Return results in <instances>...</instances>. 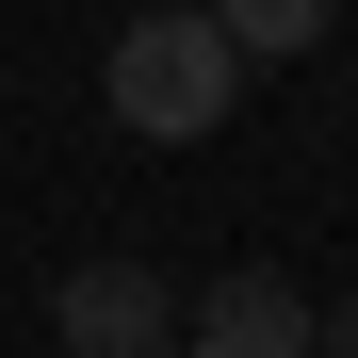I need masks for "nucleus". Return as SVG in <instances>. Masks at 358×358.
<instances>
[{"mask_svg": "<svg viewBox=\"0 0 358 358\" xmlns=\"http://www.w3.org/2000/svg\"><path fill=\"white\" fill-rule=\"evenodd\" d=\"M98 98H114L131 147H196V131H228V98H245V49L212 33V0H147V17L114 33Z\"/></svg>", "mask_w": 358, "mask_h": 358, "instance_id": "obj_1", "label": "nucleus"}, {"mask_svg": "<svg viewBox=\"0 0 358 358\" xmlns=\"http://www.w3.org/2000/svg\"><path fill=\"white\" fill-rule=\"evenodd\" d=\"M49 326H66V358H163L179 342V293L147 261H66L49 277Z\"/></svg>", "mask_w": 358, "mask_h": 358, "instance_id": "obj_2", "label": "nucleus"}, {"mask_svg": "<svg viewBox=\"0 0 358 358\" xmlns=\"http://www.w3.org/2000/svg\"><path fill=\"white\" fill-rule=\"evenodd\" d=\"M310 326H326V310H310L277 261H228L196 310H179V358H310Z\"/></svg>", "mask_w": 358, "mask_h": 358, "instance_id": "obj_3", "label": "nucleus"}, {"mask_svg": "<svg viewBox=\"0 0 358 358\" xmlns=\"http://www.w3.org/2000/svg\"><path fill=\"white\" fill-rule=\"evenodd\" d=\"M326 17H342V0H212V33L245 49V66H293V49H326Z\"/></svg>", "mask_w": 358, "mask_h": 358, "instance_id": "obj_4", "label": "nucleus"}, {"mask_svg": "<svg viewBox=\"0 0 358 358\" xmlns=\"http://www.w3.org/2000/svg\"><path fill=\"white\" fill-rule=\"evenodd\" d=\"M310 358H358V293H342V310H326V326H310Z\"/></svg>", "mask_w": 358, "mask_h": 358, "instance_id": "obj_5", "label": "nucleus"}, {"mask_svg": "<svg viewBox=\"0 0 358 358\" xmlns=\"http://www.w3.org/2000/svg\"><path fill=\"white\" fill-rule=\"evenodd\" d=\"M131 17H147V0H131Z\"/></svg>", "mask_w": 358, "mask_h": 358, "instance_id": "obj_6", "label": "nucleus"}, {"mask_svg": "<svg viewBox=\"0 0 358 358\" xmlns=\"http://www.w3.org/2000/svg\"><path fill=\"white\" fill-rule=\"evenodd\" d=\"M163 358H179V342H163Z\"/></svg>", "mask_w": 358, "mask_h": 358, "instance_id": "obj_7", "label": "nucleus"}]
</instances>
